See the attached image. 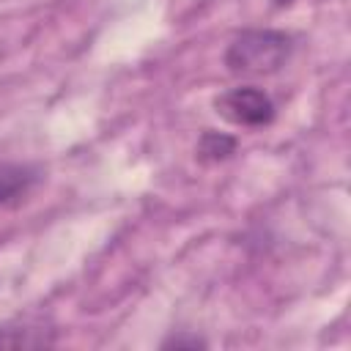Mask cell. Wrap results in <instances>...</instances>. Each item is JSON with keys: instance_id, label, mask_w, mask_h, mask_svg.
Returning <instances> with one entry per match:
<instances>
[{"instance_id": "277c9868", "label": "cell", "mask_w": 351, "mask_h": 351, "mask_svg": "<svg viewBox=\"0 0 351 351\" xmlns=\"http://www.w3.org/2000/svg\"><path fill=\"white\" fill-rule=\"evenodd\" d=\"M236 145H239V140L233 134L206 129L200 134L197 145H195V156L203 165H219V162H225V159H230L236 154Z\"/></svg>"}, {"instance_id": "8992f818", "label": "cell", "mask_w": 351, "mask_h": 351, "mask_svg": "<svg viewBox=\"0 0 351 351\" xmlns=\"http://www.w3.org/2000/svg\"><path fill=\"white\" fill-rule=\"evenodd\" d=\"M208 343L197 335H170L167 340H162V348H206Z\"/></svg>"}, {"instance_id": "7a4b0ae2", "label": "cell", "mask_w": 351, "mask_h": 351, "mask_svg": "<svg viewBox=\"0 0 351 351\" xmlns=\"http://www.w3.org/2000/svg\"><path fill=\"white\" fill-rule=\"evenodd\" d=\"M214 110L222 121L233 126H244V129L269 126L277 118L274 99L263 88H255V85H241V88H230L219 93L214 99Z\"/></svg>"}, {"instance_id": "52a82bcc", "label": "cell", "mask_w": 351, "mask_h": 351, "mask_svg": "<svg viewBox=\"0 0 351 351\" xmlns=\"http://www.w3.org/2000/svg\"><path fill=\"white\" fill-rule=\"evenodd\" d=\"M291 3H293V0H274V5H280V8H282V5H291Z\"/></svg>"}, {"instance_id": "5b68a950", "label": "cell", "mask_w": 351, "mask_h": 351, "mask_svg": "<svg viewBox=\"0 0 351 351\" xmlns=\"http://www.w3.org/2000/svg\"><path fill=\"white\" fill-rule=\"evenodd\" d=\"M52 340L41 335V329H25V326H16V329H8V326H0V346H49Z\"/></svg>"}, {"instance_id": "3957f363", "label": "cell", "mask_w": 351, "mask_h": 351, "mask_svg": "<svg viewBox=\"0 0 351 351\" xmlns=\"http://www.w3.org/2000/svg\"><path fill=\"white\" fill-rule=\"evenodd\" d=\"M41 181V170L30 162H0V208L16 206Z\"/></svg>"}, {"instance_id": "6da1fadb", "label": "cell", "mask_w": 351, "mask_h": 351, "mask_svg": "<svg viewBox=\"0 0 351 351\" xmlns=\"http://www.w3.org/2000/svg\"><path fill=\"white\" fill-rule=\"evenodd\" d=\"M293 52V38L285 30L252 27L230 38L225 49V69L241 77H261L280 71Z\"/></svg>"}]
</instances>
